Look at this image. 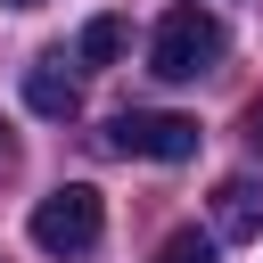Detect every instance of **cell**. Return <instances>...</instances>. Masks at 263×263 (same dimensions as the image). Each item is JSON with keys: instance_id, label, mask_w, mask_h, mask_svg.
<instances>
[{"instance_id": "6da1fadb", "label": "cell", "mask_w": 263, "mask_h": 263, "mask_svg": "<svg viewBox=\"0 0 263 263\" xmlns=\"http://www.w3.org/2000/svg\"><path fill=\"white\" fill-rule=\"evenodd\" d=\"M214 58H222V25H214L197 0H173V8L156 16L148 74H156V82H197V74H214Z\"/></svg>"}, {"instance_id": "7a4b0ae2", "label": "cell", "mask_w": 263, "mask_h": 263, "mask_svg": "<svg viewBox=\"0 0 263 263\" xmlns=\"http://www.w3.org/2000/svg\"><path fill=\"white\" fill-rule=\"evenodd\" d=\"M33 247L41 255H90L99 247V230H107V205H99V189L90 181H66V189H49L41 205H33Z\"/></svg>"}, {"instance_id": "3957f363", "label": "cell", "mask_w": 263, "mask_h": 263, "mask_svg": "<svg viewBox=\"0 0 263 263\" xmlns=\"http://www.w3.org/2000/svg\"><path fill=\"white\" fill-rule=\"evenodd\" d=\"M99 140H107V156H148V164L197 156V123H189V115H156V107H123Z\"/></svg>"}, {"instance_id": "277c9868", "label": "cell", "mask_w": 263, "mask_h": 263, "mask_svg": "<svg viewBox=\"0 0 263 263\" xmlns=\"http://www.w3.org/2000/svg\"><path fill=\"white\" fill-rule=\"evenodd\" d=\"M25 107H33V115H49V123H74V115H82V82L66 74V58L25 66Z\"/></svg>"}, {"instance_id": "5b68a950", "label": "cell", "mask_w": 263, "mask_h": 263, "mask_svg": "<svg viewBox=\"0 0 263 263\" xmlns=\"http://www.w3.org/2000/svg\"><path fill=\"white\" fill-rule=\"evenodd\" d=\"M214 230H222V238H263V181H255V173L214 181Z\"/></svg>"}, {"instance_id": "8992f818", "label": "cell", "mask_w": 263, "mask_h": 263, "mask_svg": "<svg viewBox=\"0 0 263 263\" xmlns=\"http://www.w3.org/2000/svg\"><path fill=\"white\" fill-rule=\"evenodd\" d=\"M123 41H132V33H123V16H90V25H82V66H115V58H123Z\"/></svg>"}, {"instance_id": "52a82bcc", "label": "cell", "mask_w": 263, "mask_h": 263, "mask_svg": "<svg viewBox=\"0 0 263 263\" xmlns=\"http://www.w3.org/2000/svg\"><path fill=\"white\" fill-rule=\"evenodd\" d=\"M156 263H222V255H214V238H205V230H173V238L156 247Z\"/></svg>"}, {"instance_id": "ba28073f", "label": "cell", "mask_w": 263, "mask_h": 263, "mask_svg": "<svg viewBox=\"0 0 263 263\" xmlns=\"http://www.w3.org/2000/svg\"><path fill=\"white\" fill-rule=\"evenodd\" d=\"M238 140H247V148H255V156H263V99H255V107H247V115H238Z\"/></svg>"}, {"instance_id": "9c48e42d", "label": "cell", "mask_w": 263, "mask_h": 263, "mask_svg": "<svg viewBox=\"0 0 263 263\" xmlns=\"http://www.w3.org/2000/svg\"><path fill=\"white\" fill-rule=\"evenodd\" d=\"M8 156H16V140H8V123H0V164H8Z\"/></svg>"}, {"instance_id": "30bf717a", "label": "cell", "mask_w": 263, "mask_h": 263, "mask_svg": "<svg viewBox=\"0 0 263 263\" xmlns=\"http://www.w3.org/2000/svg\"><path fill=\"white\" fill-rule=\"evenodd\" d=\"M8 8H41V0H8Z\"/></svg>"}]
</instances>
